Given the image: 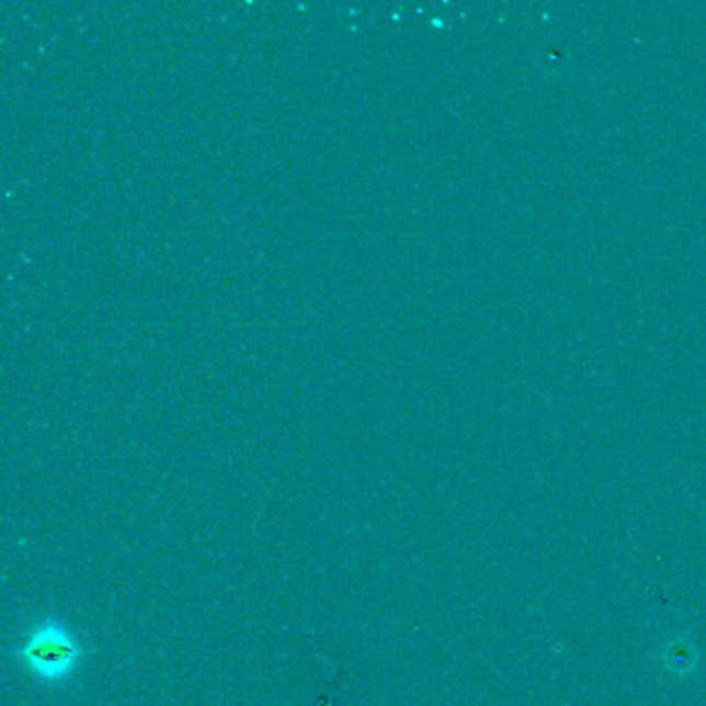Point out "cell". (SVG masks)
I'll return each instance as SVG.
<instances>
[{
  "instance_id": "1",
  "label": "cell",
  "mask_w": 706,
  "mask_h": 706,
  "mask_svg": "<svg viewBox=\"0 0 706 706\" xmlns=\"http://www.w3.org/2000/svg\"><path fill=\"white\" fill-rule=\"evenodd\" d=\"M11 652L37 684L58 688L71 684L79 675L90 649L62 617L46 614L27 626Z\"/></svg>"
}]
</instances>
